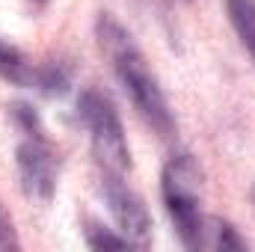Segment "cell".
Wrapping results in <instances>:
<instances>
[{
  "mask_svg": "<svg viewBox=\"0 0 255 252\" xmlns=\"http://www.w3.org/2000/svg\"><path fill=\"white\" fill-rule=\"evenodd\" d=\"M95 33H98L101 51L110 57V63L116 68L122 86L128 89V95L133 101V107L139 110V116L154 127L163 139H169L175 133V119H172L169 104H166V98H163V92L157 86V77L151 74L145 57L133 45L130 33L107 12H101V18L95 24Z\"/></svg>",
  "mask_w": 255,
  "mask_h": 252,
  "instance_id": "6da1fadb",
  "label": "cell"
},
{
  "mask_svg": "<svg viewBox=\"0 0 255 252\" xmlns=\"http://www.w3.org/2000/svg\"><path fill=\"white\" fill-rule=\"evenodd\" d=\"M199 184L202 172L190 154H175L160 175V193L166 202V211L175 223V232L184 247H202L205 244V220L199 214Z\"/></svg>",
  "mask_w": 255,
  "mask_h": 252,
  "instance_id": "7a4b0ae2",
  "label": "cell"
},
{
  "mask_svg": "<svg viewBox=\"0 0 255 252\" xmlns=\"http://www.w3.org/2000/svg\"><path fill=\"white\" fill-rule=\"evenodd\" d=\"M77 116L92 133V151H95V160L104 169V175L122 178L125 169L130 166V151H128L125 130H122L119 113L113 110V104L101 92L86 89L77 98Z\"/></svg>",
  "mask_w": 255,
  "mask_h": 252,
  "instance_id": "3957f363",
  "label": "cell"
},
{
  "mask_svg": "<svg viewBox=\"0 0 255 252\" xmlns=\"http://www.w3.org/2000/svg\"><path fill=\"white\" fill-rule=\"evenodd\" d=\"M15 160H18V175H21L24 193L39 202H48L57 187V160L45 136H30L27 142H21L15 151Z\"/></svg>",
  "mask_w": 255,
  "mask_h": 252,
  "instance_id": "277c9868",
  "label": "cell"
},
{
  "mask_svg": "<svg viewBox=\"0 0 255 252\" xmlns=\"http://www.w3.org/2000/svg\"><path fill=\"white\" fill-rule=\"evenodd\" d=\"M104 196L110 202V211L119 223V229L125 232L130 247H148L151 244V217L142 205L139 196H133L130 190L119 181V175H107L104 181Z\"/></svg>",
  "mask_w": 255,
  "mask_h": 252,
  "instance_id": "5b68a950",
  "label": "cell"
},
{
  "mask_svg": "<svg viewBox=\"0 0 255 252\" xmlns=\"http://www.w3.org/2000/svg\"><path fill=\"white\" fill-rule=\"evenodd\" d=\"M226 6H229V18L238 30L241 42L255 57V0H226Z\"/></svg>",
  "mask_w": 255,
  "mask_h": 252,
  "instance_id": "8992f818",
  "label": "cell"
},
{
  "mask_svg": "<svg viewBox=\"0 0 255 252\" xmlns=\"http://www.w3.org/2000/svg\"><path fill=\"white\" fill-rule=\"evenodd\" d=\"M0 77L9 80V83H18V86L33 83V71H30V65L24 63L21 51H15L6 42H0Z\"/></svg>",
  "mask_w": 255,
  "mask_h": 252,
  "instance_id": "52a82bcc",
  "label": "cell"
},
{
  "mask_svg": "<svg viewBox=\"0 0 255 252\" xmlns=\"http://www.w3.org/2000/svg\"><path fill=\"white\" fill-rule=\"evenodd\" d=\"M33 83L42 95L48 98H57V95H65L68 92V71H65L60 63H48L42 68L33 71Z\"/></svg>",
  "mask_w": 255,
  "mask_h": 252,
  "instance_id": "ba28073f",
  "label": "cell"
},
{
  "mask_svg": "<svg viewBox=\"0 0 255 252\" xmlns=\"http://www.w3.org/2000/svg\"><path fill=\"white\" fill-rule=\"evenodd\" d=\"M211 226H214V247H220V250H244V247H247L229 223L211 220Z\"/></svg>",
  "mask_w": 255,
  "mask_h": 252,
  "instance_id": "9c48e42d",
  "label": "cell"
},
{
  "mask_svg": "<svg viewBox=\"0 0 255 252\" xmlns=\"http://www.w3.org/2000/svg\"><path fill=\"white\" fill-rule=\"evenodd\" d=\"M86 244H89L92 250H125V247H130V241H128V238H119V235L104 232V229H89Z\"/></svg>",
  "mask_w": 255,
  "mask_h": 252,
  "instance_id": "30bf717a",
  "label": "cell"
},
{
  "mask_svg": "<svg viewBox=\"0 0 255 252\" xmlns=\"http://www.w3.org/2000/svg\"><path fill=\"white\" fill-rule=\"evenodd\" d=\"M12 116L18 119V125L24 127L30 136H42V122H39V116L33 113V107H27V104H12Z\"/></svg>",
  "mask_w": 255,
  "mask_h": 252,
  "instance_id": "8fae6325",
  "label": "cell"
},
{
  "mask_svg": "<svg viewBox=\"0 0 255 252\" xmlns=\"http://www.w3.org/2000/svg\"><path fill=\"white\" fill-rule=\"evenodd\" d=\"M0 247H15V235H12V223L6 220V214L0 211Z\"/></svg>",
  "mask_w": 255,
  "mask_h": 252,
  "instance_id": "7c38bea8",
  "label": "cell"
},
{
  "mask_svg": "<svg viewBox=\"0 0 255 252\" xmlns=\"http://www.w3.org/2000/svg\"><path fill=\"white\" fill-rule=\"evenodd\" d=\"M184 3H187V0H184Z\"/></svg>",
  "mask_w": 255,
  "mask_h": 252,
  "instance_id": "4fadbf2b",
  "label": "cell"
}]
</instances>
